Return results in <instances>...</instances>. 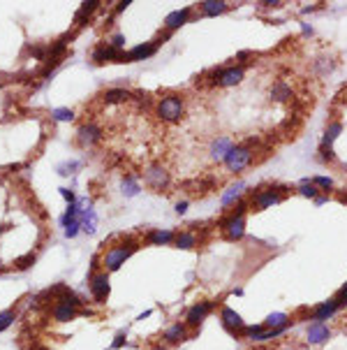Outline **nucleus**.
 <instances>
[{
    "instance_id": "nucleus-2",
    "label": "nucleus",
    "mask_w": 347,
    "mask_h": 350,
    "mask_svg": "<svg viewBox=\"0 0 347 350\" xmlns=\"http://www.w3.org/2000/svg\"><path fill=\"white\" fill-rule=\"evenodd\" d=\"M137 248H139L137 241H128V244H123V246H113V248H109V251L104 253V258H102L104 269L106 272H116V269H118V267H121Z\"/></svg>"
},
{
    "instance_id": "nucleus-43",
    "label": "nucleus",
    "mask_w": 347,
    "mask_h": 350,
    "mask_svg": "<svg viewBox=\"0 0 347 350\" xmlns=\"http://www.w3.org/2000/svg\"><path fill=\"white\" fill-rule=\"evenodd\" d=\"M153 350H167V348H162V346H155V348H153Z\"/></svg>"
},
{
    "instance_id": "nucleus-19",
    "label": "nucleus",
    "mask_w": 347,
    "mask_h": 350,
    "mask_svg": "<svg viewBox=\"0 0 347 350\" xmlns=\"http://www.w3.org/2000/svg\"><path fill=\"white\" fill-rule=\"evenodd\" d=\"M188 339V329H185V325L183 322H174L172 327H167L165 332V341L167 343H181Z\"/></svg>"
},
{
    "instance_id": "nucleus-11",
    "label": "nucleus",
    "mask_w": 347,
    "mask_h": 350,
    "mask_svg": "<svg viewBox=\"0 0 347 350\" xmlns=\"http://www.w3.org/2000/svg\"><path fill=\"white\" fill-rule=\"evenodd\" d=\"M88 315V311H79V309H74V306H68V304H53L51 309V315L56 322H69V320H74L76 315Z\"/></svg>"
},
{
    "instance_id": "nucleus-14",
    "label": "nucleus",
    "mask_w": 347,
    "mask_h": 350,
    "mask_svg": "<svg viewBox=\"0 0 347 350\" xmlns=\"http://www.w3.org/2000/svg\"><path fill=\"white\" fill-rule=\"evenodd\" d=\"M100 139H102V130H100L95 123H88V125H81V128H79V142H81L83 146L98 144Z\"/></svg>"
},
{
    "instance_id": "nucleus-28",
    "label": "nucleus",
    "mask_w": 347,
    "mask_h": 350,
    "mask_svg": "<svg viewBox=\"0 0 347 350\" xmlns=\"http://www.w3.org/2000/svg\"><path fill=\"white\" fill-rule=\"evenodd\" d=\"M289 320H287V313H271L269 318H266V327L273 329V327H280V325H287Z\"/></svg>"
},
{
    "instance_id": "nucleus-39",
    "label": "nucleus",
    "mask_w": 347,
    "mask_h": 350,
    "mask_svg": "<svg viewBox=\"0 0 347 350\" xmlns=\"http://www.w3.org/2000/svg\"><path fill=\"white\" fill-rule=\"evenodd\" d=\"M176 211L185 213V211H188V202H178V204H176Z\"/></svg>"
},
{
    "instance_id": "nucleus-1",
    "label": "nucleus",
    "mask_w": 347,
    "mask_h": 350,
    "mask_svg": "<svg viewBox=\"0 0 347 350\" xmlns=\"http://www.w3.org/2000/svg\"><path fill=\"white\" fill-rule=\"evenodd\" d=\"M183 112H185V105H183L181 95H165V98L158 102V116L162 121H181Z\"/></svg>"
},
{
    "instance_id": "nucleus-7",
    "label": "nucleus",
    "mask_w": 347,
    "mask_h": 350,
    "mask_svg": "<svg viewBox=\"0 0 347 350\" xmlns=\"http://www.w3.org/2000/svg\"><path fill=\"white\" fill-rule=\"evenodd\" d=\"M220 228H222V232H225L227 239L236 241V239H241V236L245 234V218H243V216H234V213H229V218H225V221L220 223Z\"/></svg>"
},
{
    "instance_id": "nucleus-24",
    "label": "nucleus",
    "mask_w": 347,
    "mask_h": 350,
    "mask_svg": "<svg viewBox=\"0 0 347 350\" xmlns=\"http://www.w3.org/2000/svg\"><path fill=\"white\" fill-rule=\"evenodd\" d=\"M174 244H176V248H195L197 236H195V232H178L176 239H174Z\"/></svg>"
},
{
    "instance_id": "nucleus-8",
    "label": "nucleus",
    "mask_w": 347,
    "mask_h": 350,
    "mask_svg": "<svg viewBox=\"0 0 347 350\" xmlns=\"http://www.w3.org/2000/svg\"><path fill=\"white\" fill-rule=\"evenodd\" d=\"M220 320H222V327H225L229 334L241 336V329L245 327V325H243L241 315H239L234 309H229V306H222V311H220Z\"/></svg>"
},
{
    "instance_id": "nucleus-26",
    "label": "nucleus",
    "mask_w": 347,
    "mask_h": 350,
    "mask_svg": "<svg viewBox=\"0 0 347 350\" xmlns=\"http://www.w3.org/2000/svg\"><path fill=\"white\" fill-rule=\"evenodd\" d=\"M98 0H91V2H83L81 5V9H79V12H76V16H74V21L79 23V26H81L83 23V19H86V16H91L93 12H95V9H98Z\"/></svg>"
},
{
    "instance_id": "nucleus-17",
    "label": "nucleus",
    "mask_w": 347,
    "mask_h": 350,
    "mask_svg": "<svg viewBox=\"0 0 347 350\" xmlns=\"http://www.w3.org/2000/svg\"><path fill=\"white\" fill-rule=\"evenodd\" d=\"M336 311H338L336 299H329V302H324V304H319L312 309V320H315V322H324V320H329L331 315H336Z\"/></svg>"
},
{
    "instance_id": "nucleus-33",
    "label": "nucleus",
    "mask_w": 347,
    "mask_h": 350,
    "mask_svg": "<svg viewBox=\"0 0 347 350\" xmlns=\"http://www.w3.org/2000/svg\"><path fill=\"white\" fill-rule=\"evenodd\" d=\"M312 183H315V186H319V188H324V191L333 188V179H329V176H315V179H312Z\"/></svg>"
},
{
    "instance_id": "nucleus-41",
    "label": "nucleus",
    "mask_w": 347,
    "mask_h": 350,
    "mask_svg": "<svg viewBox=\"0 0 347 350\" xmlns=\"http://www.w3.org/2000/svg\"><path fill=\"white\" fill-rule=\"evenodd\" d=\"M151 313H153V311H143V313H141V315H139V318H137V320H143V318H148Z\"/></svg>"
},
{
    "instance_id": "nucleus-13",
    "label": "nucleus",
    "mask_w": 347,
    "mask_h": 350,
    "mask_svg": "<svg viewBox=\"0 0 347 350\" xmlns=\"http://www.w3.org/2000/svg\"><path fill=\"white\" fill-rule=\"evenodd\" d=\"M123 53H125V51H118V49H113L111 44H100L98 49L93 51V61H95V63H106V61L121 63Z\"/></svg>"
},
{
    "instance_id": "nucleus-3",
    "label": "nucleus",
    "mask_w": 347,
    "mask_h": 350,
    "mask_svg": "<svg viewBox=\"0 0 347 350\" xmlns=\"http://www.w3.org/2000/svg\"><path fill=\"white\" fill-rule=\"evenodd\" d=\"M252 156H255V153L250 151V146H245V144L234 146V149L225 156L222 162H225V167L229 169V172H241V169H245L250 162H252Z\"/></svg>"
},
{
    "instance_id": "nucleus-36",
    "label": "nucleus",
    "mask_w": 347,
    "mask_h": 350,
    "mask_svg": "<svg viewBox=\"0 0 347 350\" xmlns=\"http://www.w3.org/2000/svg\"><path fill=\"white\" fill-rule=\"evenodd\" d=\"M125 341H128V336H125V332H118V334H116V339H113V343H111V350L123 348V346H125Z\"/></svg>"
},
{
    "instance_id": "nucleus-6",
    "label": "nucleus",
    "mask_w": 347,
    "mask_h": 350,
    "mask_svg": "<svg viewBox=\"0 0 347 350\" xmlns=\"http://www.w3.org/2000/svg\"><path fill=\"white\" fill-rule=\"evenodd\" d=\"M160 44H162V39H153V42H146V44L135 46L132 51L123 53V61L121 63H135V61H143V58H151L153 53L158 51Z\"/></svg>"
},
{
    "instance_id": "nucleus-32",
    "label": "nucleus",
    "mask_w": 347,
    "mask_h": 350,
    "mask_svg": "<svg viewBox=\"0 0 347 350\" xmlns=\"http://www.w3.org/2000/svg\"><path fill=\"white\" fill-rule=\"evenodd\" d=\"M76 167H79V162H76V160H72V162H63V165H58V174H63V176L74 174Z\"/></svg>"
},
{
    "instance_id": "nucleus-40",
    "label": "nucleus",
    "mask_w": 347,
    "mask_h": 350,
    "mask_svg": "<svg viewBox=\"0 0 347 350\" xmlns=\"http://www.w3.org/2000/svg\"><path fill=\"white\" fill-rule=\"evenodd\" d=\"M128 5H132L130 0H123V2H118V5H116V12H123V9L128 7Z\"/></svg>"
},
{
    "instance_id": "nucleus-5",
    "label": "nucleus",
    "mask_w": 347,
    "mask_h": 350,
    "mask_svg": "<svg viewBox=\"0 0 347 350\" xmlns=\"http://www.w3.org/2000/svg\"><path fill=\"white\" fill-rule=\"evenodd\" d=\"M280 199H282V193H278L276 188H262L259 193L252 195L250 206H252L255 211H259V209H269L271 204H278Z\"/></svg>"
},
{
    "instance_id": "nucleus-22",
    "label": "nucleus",
    "mask_w": 347,
    "mask_h": 350,
    "mask_svg": "<svg viewBox=\"0 0 347 350\" xmlns=\"http://www.w3.org/2000/svg\"><path fill=\"white\" fill-rule=\"evenodd\" d=\"M292 98V86L285 84V81H276L271 86V100L276 102H285V100Z\"/></svg>"
},
{
    "instance_id": "nucleus-16",
    "label": "nucleus",
    "mask_w": 347,
    "mask_h": 350,
    "mask_svg": "<svg viewBox=\"0 0 347 350\" xmlns=\"http://www.w3.org/2000/svg\"><path fill=\"white\" fill-rule=\"evenodd\" d=\"M232 149H234V142H232V139L229 137H218V139H213L211 142V156L215 160H225V156L229 151H232Z\"/></svg>"
},
{
    "instance_id": "nucleus-31",
    "label": "nucleus",
    "mask_w": 347,
    "mask_h": 350,
    "mask_svg": "<svg viewBox=\"0 0 347 350\" xmlns=\"http://www.w3.org/2000/svg\"><path fill=\"white\" fill-rule=\"evenodd\" d=\"M51 116L56 121H72V118H74V112L68 109V107H61V109H53Z\"/></svg>"
},
{
    "instance_id": "nucleus-25",
    "label": "nucleus",
    "mask_w": 347,
    "mask_h": 350,
    "mask_svg": "<svg viewBox=\"0 0 347 350\" xmlns=\"http://www.w3.org/2000/svg\"><path fill=\"white\" fill-rule=\"evenodd\" d=\"M128 98H132L128 91H123V88H111V91L104 93V102L106 105H116V102H125Z\"/></svg>"
},
{
    "instance_id": "nucleus-20",
    "label": "nucleus",
    "mask_w": 347,
    "mask_h": 350,
    "mask_svg": "<svg viewBox=\"0 0 347 350\" xmlns=\"http://www.w3.org/2000/svg\"><path fill=\"white\" fill-rule=\"evenodd\" d=\"M146 239H148V244H153V246H167L176 239V234H174L172 230H153V232H148Z\"/></svg>"
},
{
    "instance_id": "nucleus-4",
    "label": "nucleus",
    "mask_w": 347,
    "mask_h": 350,
    "mask_svg": "<svg viewBox=\"0 0 347 350\" xmlns=\"http://www.w3.org/2000/svg\"><path fill=\"white\" fill-rule=\"evenodd\" d=\"M213 84L222 86V88H229V86H236L243 81V68H225V70H213Z\"/></svg>"
},
{
    "instance_id": "nucleus-23",
    "label": "nucleus",
    "mask_w": 347,
    "mask_h": 350,
    "mask_svg": "<svg viewBox=\"0 0 347 350\" xmlns=\"http://www.w3.org/2000/svg\"><path fill=\"white\" fill-rule=\"evenodd\" d=\"M243 191H245V183H243V181H236L234 186H229V188H227V193L222 195V204L229 206L236 197H241V193H243Z\"/></svg>"
},
{
    "instance_id": "nucleus-42",
    "label": "nucleus",
    "mask_w": 347,
    "mask_h": 350,
    "mask_svg": "<svg viewBox=\"0 0 347 350\" xmlns=\"http://www.w3.org/2000/svg\"><path fill=\"white\" fill-rule=\"evenodd\" d=\"M340 202H343V204H347V195H340Z\"/></svg>"
},
{
    "instance_id": "nucleus-21",
    "label": "nucleus",
    "mask_w": 347,
    "mask_h": 350,
    "mask_svg": "<svg viewBox=\"0 0 347 350\" xmlns=\"http://www.w3.org/2000/svg\"><path fill=\"white\" fill-rule=\"evenodd\" d=\"M199 9L204 16H218L227 9V2L225 0H204V2H199Z\"/></svg>"
},
{
    "instance_id": "nucleus-15",
    "label": "nucleus",
    "mask_w": 347,
    "mask_h": 350,
    "mask_svg": "<svg viewBox=\"0 0 347 350\" xmlns=\"http://www.w3.org/2000/svg\"><path fill=\"white\" fill-rule=\"evenodd\" d=\"M190 12H192V7H183V9L172 12V14H167V19H165L167 31H176V28H181L183 23H188Z\"/></svg>"
},
{
    "instance_id": "nucleus-27",
    "label": "nucleus",
    "mask_w": 347,
    "mask_h": 350,
    "mask_svg": "<svg viewBox=\"0 0 347 350\" xmlns=\"http://www.w3.org/2000/svg\"><path fill=\"white\" fill-rule=\"evenodd\" d=\"M299 195H303V197H315L317 199V186L310 179H303L301 186H299Z\"/></svg>"
},
{
    "instance_id": "nucleus-29",
    "label": "nucleus",
    "mask_w": 347,
    "mask_h": 350,
    "mask_svg": "<svg viewBox=\"0 0 347 350\" xmlns=\"http://www.w3.org/2000/svg\"><path fill=\"white\" fill-rule=\"evenodd\" d=\"M16 320V311L14 309H7V311L0 313V332H5L7 327H12V322Z\"/></svg>"
},
{
    "instance_id": "nucleus-9",
    "label": "nucleus",
    "mask_w": 347,
    "mask_h": 350,
    "mask_svg": "<svg viewBox=\"0 0 347 350\" xmlns=\"http://www.w3.org/2000/svg\"><path fill=\"white\" fill-rule=\"evenodd\" d=\"M109 290H111V285H109V274L106 272H102V274H95L91 278V292L93 297H95V302L98 304H104L106 297H109Z\"/></svg>"
},
{
    "instance_id": "nucleus-38",
    "label": "nucleus",
    "mask_w": 347,
    "mask_h": 350,
    "mask_svg": "<svg viewBox=\"0 0 347 350\" xmlns=\"http://www.w3.org/2000/svg\"><path fill=\"white\" fill-rule=\"evenodd\" d=\"M61 195H63V197H65V199H68L69 204H74V202H76V197H74V193L69 191V188H61Z\"/></svg>"
},
{
    "instance_id": "nucleus-37",
    "label": "nucleus",
    "mask_w": 347,
    "mask_h": 350,
    "mask_svg": "<svg viewBox=\"0 0 347 350\" xmlns=\"http://www.w3.org/2000/svg\"><path fill=\"white\" fill-rule=\"evenodd\" d=\"M111 46L113 49H118V51H123V46H125V38H123L121 33H116L111 38Z\"/></svg>"
},
{
    "instance_id": "nucleus-18",
    "label": "nucleus",
    "mask_w": 347,
    "mask_h": 350,
    "mask_svg": "<svg viewBox=\"0 0 347 350\" xmlns=\"http://www.w3.org/2000/svg\"><path fill=\"white\" fill-rule=\"evenodd\" d=\"M331 336V329L326 327L324 322H312L308 327V341L310 343H324Z\"/></svg>"
},
{
    "instance_id": "nucleus-35",
    "label": "nucleus",
    "mask_w": 347,
    "mask_h": 350,
    "mask_svg": "<svg viewBox=\"0 0 347 350\" xmlns=\"http://www.w3.org/2000/svg\"><path fill=\"white\" fill-rule=\"evenodd\" d=\"M336 304H338V309H343V306H347V283L343 285V288L338 290V295H336Z\"/></svg>"
},
{
    "instance_id": "nucleus-34",
    "label": "nucleus",
    "mask_w": 347,
    "mask_h": 350,
    "mask_svg": "<svg viewBox=\"0 0 347 350\" xmlns=\"http://www.w3.org/2000/svg\"><path fill=\"white\" fill-rule=\"evenodd\" d=\"M33 262H35V255H33V253H28L26 258H19V260H16V269H21V272H23V269H28Z\"/></svg>"
},
{
    "instance_id": "nucleus-30",
    "label": "nucleus",
    "mask_w": 347,
    "mask_h": 350,
    "mask_svg": "<svg viewBox=\"0 0 347 350\" xmlns=\"http://www.w3.org/2000/svg\"><path fill=\"white\" fill-rule=\"evenodd\" d=\"M123 193H125L128 197H135L137 193H139V183H137L135 176H125V181H123Z\"/></svg>"
},
{
    "instance_id": "nucleus-12",
    "label": "nucleus",
    "mask_w": 347,
    "mask_h": 350,
    "mask_svg": "<svg viewBox=\"0 0 347 350\" xmlns=\"http://www.w3.org/2000/svg\"><path fill=\"white\" fill-rule=\"evenodd\" d=\"M146 183H148L151 188H155V191H162L167 183H169V174H167L160 165H153V167L146 169Z\"/></svg>"
},
{
    "instance_id": "nucleus-10",
    "label": "nucleus",
    "mask_w": 347,
    "mask_h": 350,
    "mask_svg": "<svg viewBox=\"0 0 347 350\" xmlns=\"http://www.w3.org/2000/svg\"><path fill=\"white\" fill-rule=\"evenodd\" d=\"M213 311V302H199V304L190 306L188 311V318H185V322H188L190 327H199L202 322L206 320V315Z\"/></svg>"
}]
</instances>
